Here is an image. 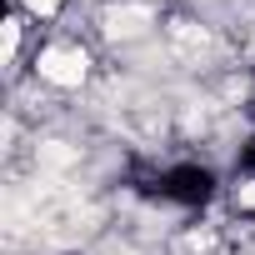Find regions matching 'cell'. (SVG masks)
I'll return each mask as SVG.
<instances>
[{
	"mask_svg": "<svg viewBox=\"0 0 255 255\" xmlns=\"http://www.w3.org/2000/svg\"><path fill=\"white\" fill-rule=\"evenodd\" d=\"M85 50H75V45H50V50H40V80H50V85H80L85 80Z\"/></svg>",
	"mask_w": 255,
	"mask_h": 255,
	"instance_id": "1",
	"label": "cell"
},
{
	"mask_svg": "<svg viewBox=\"0 0 255 255\" xmlns=\"http://www.w3.org/2000/svg\"><path fill=\"white\" fill-rule=\"evenodd\" d=\"M145 25H150V10H145V5H120V10H110V25H105V30H110L115 40H120V35L130 40V35H140Z\"/></svg>",
	"mask_w": 255,
	"mask_h": 255,
	"instance_id": "2",
	"label": "cell"
},
{
	"mask_svg": "<svg viewBox=\"0 0 255 255\" xmlns=\"http://www.w3.org/2000/svg\"><path fill=\"white\" fill-rule=\"evenodd\" d=\"M75 160V150L65 145V140H50V145H40V165H70Z\"/></svg>",
	"mask_w": 255,
	"mask_h": 255,
	"instance_id": "3",
	"label": "cell"
},
{
	"mask_svg": "<svg viewBox=\"0 0 255 255\" xmlns=\"http://www.w3.org/2000/svg\"><path fill=\"white\" fill-rule=\"evenodd\" d=\"M175 40H180V45H185V50H205V30H190V25H185V20H180V25H175Z\"/></svg>",
	"mask_w": 255,
	"mask_h": 255,
	"instance_id": "4",
	"label": "cell"
},
{
	"mask_svg": "<svg viewBox=\"0 0 255 255\" xmlns=\"http://www.w3.org/2000/svg\"><path fill=\"white\" fill-rule=\"evenodd\" d=\"M15 45H20V25L5 20V60H15Z\"/></svg>",
	"mask_w": 255,
	"mask_h": 255,
	"instance_id": "5",
	"label": "cell"
},
{
	"mask_svg": "<svg viewBox=\"0 0 255 255\" xmlns=\"http://www.w3.org/2000/svg\"><path fill=\"white\" fill-rule=\"evenodd\" d=\"M25 5H30L35 15H55V10H60V0H25Z\"/></svg>",
	"mask_w": 255,
	"mask_h": 255,
	"instance_id": "6",
	"label": "cell"
},
{
	"mask_svg": "<svg viewBox=\"0 0 255 255\" xmlns=\"http://www.w3.org/2000/svg\"><path fill=\"white\" fill-rule=\"evenodd\" d=\"M235 200H240L245 210H255V185H240V195H235Z\"/></svg>",
	"mask_w": 255,
	"mask_h": 255,
	"instance_id": "7",
	"label": "cell"
}]
</instances>
